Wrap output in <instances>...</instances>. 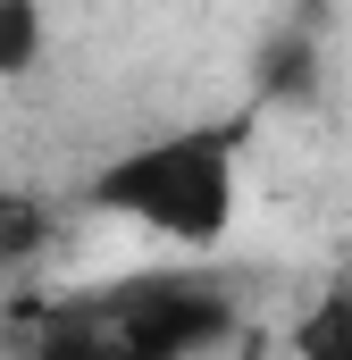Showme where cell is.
I'll return each instance as SVG.
<instances>
[{"mask_svg":"<svg viewBox=\"0 0 352 360\" xmlns=\"http://www.w3.org/2000/svg\"><path fill=\"white\" fill-rule=\"evenodd\" d=\"M235 143H244V126H184V134H160V143L109 160L101 184H92V201H101V210H126V218H143L151 235L201 252V243H218L227 218H235Z\"/></svg>","mask_w":352,"mask_h":360,"instance_id":"6da1fadb","label":"cell"},{"mask_svg":"<svg viewBox=\"0 0 352 360\" xmlns=\"http://www.w3.org/2000/svg\"><path fill=\"white\" fill-rule=\"evenodd\" d=\"M109 327V352L134 360H176V352H210L235 335V310L201 285H118L109 310H92Z\"/></svg>","mask_w":352,"mask_h":360,"instance_id":"7a4b0ae2","label":"cell"},{"mask_svg":"<svg viewBox=\"0 0 352 360\" xmlns=\"http://www.w3.org/2000/svg\"><path fill=\"white\" fill-rule=\"evenodd\" d=\"M252 76H260L268 101H310V92H319V42H310V25H285V34H268Z\"/></svg>","mask_w":352,"mask_h":360,"instance_id":"3957f363","label":"cell"},{"mask_svg":"<svg viewBox=\"0 0 352 360\" xmlns=\"http://www.w3.org/2000/svg\"><path fill=\"white\" fill-rule=\"evenodd\" d=\"M294 344H302L310 360H352V285H336V293L294 327Z\"/></svg>","mask_w":352,"mask_h":360,"instance_id":"277c9868","label":"cell"},{"mask_svg":"<svg viewBox=\"0 0 352 360\" xmlns=\"http://www.w3.org/2000/svg\"><path fill=\"white\" fill-rule=\"evenodd\" d=\"M42 235H51L42 201H25V193H0V269L34 260V252H42Z\"/></svg>","mask_w":352,"mask_h":360,"instance_id":"5b68a950","label":"cell"},{"mask_svg":"<svg viewBox=\"0 0 352 360\" xmlns=\"http://www.w3.org/2000/svg\"><path fill=\"white\" fill-rule=\"evenodd\" d=\"M42 59V8L34 0H0V76H25Z\"/></svg>","mask_w":352,"mask_h":360,"instance_id":"8992f818","label":"cell"}]
</instances>
